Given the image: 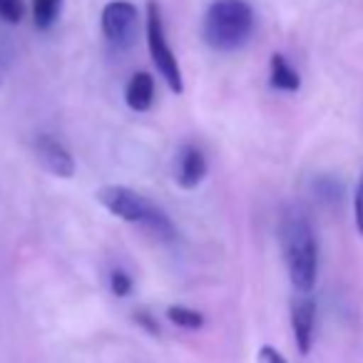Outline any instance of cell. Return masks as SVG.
I'll use <instances>...</instances> for the list:
<instances>
[{
  "instance_id": "ac0fdd59",
  "label": "cell",
  "mask_w": 363,
  "mask_h": 363,
  "mask_svg": "<svg viewBox=\"0 0 363 363\" xmlns=\"http://www.w3.org/2000/svg\"><path fill=\"white\" fill-rule=\"evenodd\" d=\"M8 62H11V48L0 40V82H3V72H6Z\"/></svg>"
},
{
  "instance_id": "277c9868",
  "label": "cell",
  "mask_w": 363,
  "mask_h": 363,
  "mask_svg": "<svg viewBox=\"0 0 363 363\" xmlns=\"http://www.w3.org/2000/svg\"><path fill=\"white\" fill-rule=\"evenodd\" d=\"M145 33H147V50H150V57H152V62H155L160 77L167 82V87H169L174 95H182V92H184V77H182L177 52L172 50L169 38H167L164 18H162V8L157 0L147 3Z\"/></svg>"
},
{
  "instance_id": "3957f363",
  "label": "cell",
  "mask_w": 363,
  "mask_h": 363,
  "mask_svg": "<svg viewBox=\"0 0 363 363\" xmlns=\"http://www.w3.org/2000/svg\"><path fill=\"white\" fill-rule=\"evenodd\" d=\"M257 16L247 0H214L202 21V38L212 50H242L254 35Z\"/></svg>"
},
{
  "instance_id": "52a82bcc",
  "label": "cell",
  "mask_w": 363,
  "mask_h": 363,
  "mask_svg": "<svg viewBox=\"0 0 363 363\" xmlns=\"http://www.w3.org/2000/svg\"><path fill=\"white\" fill-rule=\"evenodd\" d=\"M33 150H35V160L40 162V167L48 174L57 177V179H70L75 177V157L70 155L65 145L60 140H55L52 135H38L33 142Z\"/></svg>"
},
{
  "instance_id": "30bf717a",
  "label": "cell",
  "mask_w": 363,
  "mask_h": 363,
  "mask_svg": "<svg viewBox=\"0 0 363 363\" xmlns=\"http://www.w3.org/2000/svg\"><path fill=\"white\" fill-rule=\"evenodd\" d=\"M269 85H272V90L279 92L301 90V75H298V70L281 52H274L272 60H269Z\"/></svg>"
},
{
  "instance_id": "4fadbf2b",
  "label": "cell",
  "mask_w": 363,
  "mask_h": 363,
  "mask_svg": "<svg viewBox=\"0 0 363 363\" xmlns=\"http://www.w3.org/2000/svg\"><path fill=\"white\" fill-rule=\"evenodd\" d=\"M132 289H135V279L130 277V272H125V269L115 267L110 272V291L115 294L117 298H125L132 294Z\"/></svg>"
},
{
  "instance_id": "9a60e30c",
  "label": "cell",
  "mask_w": 363,
  "mask_h": 363,
  "mask_svg": "<svg viewBox=\"0 0 363 363\" xmlns=\"http://www.w3.org/2000/svg\"><path fill=\"white\" fill-rule=\"evenodd\" d=\"M135 321L140 323L145 331H150L152 336H160V323H157V318L152 316L150 311H145V308H140V311L135 313Z\"/></svg>"
},
{
  "instance_id": "5b68a950",
  "label": "cell",
  "mask_w": 363,
  "mask_h": 363,
  "mask_svg": "<svg viewBox=\"0 0 363 363\" xmlns=\"http://www.w3.org/2000/svg\"><path fill=\"white\" fill-rule=\"evenodd\" d=\"M100 30L115 50L135 45L140 30V11L130 0H110L100 13Z\"/></svg>"
},
{
  "instance_id": "7a4b0ae2",
  "label": "cell",
  "mask_w": 363,
  "mask_h": 363,
  "mask_svg": "<svg viewBox=\"0 0 363 363\" xmlns=\"http://www.w3.org/2000/svg\"><path fill=\"white\" fill-rule=\"evenodd\" d=\"M95 199L112 214V217L122 219L127 224H137L145 232H150L160 242H174L177 229L172 224L169 214L155 202L145 197V194L135 192V189L125 187V184H107L95 192Z\"/></svg>"
},
{
  "instance_id": "5bb4252c",
  "label": "cell",
  "mask_w": 363,
  "mask_h": 363,
  "mask_svg": "<svg viewBox=\"0 0 363 363\" xmlns=\"http://www.w3.org/2000/svg\"><path fill=\"white\" fill-rule=\"evenodd\" d=\"M26 16V0H0V21L18 26Z\"/></svg>"
},
{
  "instance_id": "6da1fadb",
  "label": "cell",
  "mask_w": 363,
  "mask_h": 363,
  "mask_svg": "<svg viewBox=\"0 0 363 363\" xmlns=\"http://www.w3.org/2000/svg\"><path fill=\"white\" fill-rule=\"evenodd\" d=\"M289 281L298 294H311L318 279V242L311 222L301 212H289L279 227Z\"/></svg>"
},
{
  "instance_id": "8fae6325",
  "label": "cell",
  "mask_w": 363,
  "mask_h": 363,
  "mask_svg": "<svg viewBox=\"0 0 363 363\" xmlns=\"http://www.w3.org/2000/svg\"><path fill=\"white\" fill-rule=\"evenodd\" d=\"M62 3L65 0H33V26H35V30L48 33L60 21Z\"/></svg>"
},
{
  "instance_id": "7c38bea8",
  "label": "cell",
  "mask_w": 363,
  "mask_h": 363,
  "mask_svg": "<svg viewBox=\"0 0 363 363\" xmlns=\"http://www.w3.org/2000/svg\"><path fill=\"white\" fill-rule=\"evenodd\" d=\"M167 321L179 328H187V331H199V328H204L207 318H204L202 311H194L189 306H169L167 308Z\"/></svg>"
},
{
  "instance_id": "ba28073f",
  "label": "cell",
  "mask_w": 363,
  "mask_h": 363,
  "mask_svg": "<svg viewBox=\"0 0 363 363\" xmlns=\"http://www.w3.org/2000/svg\"><path fill=\"white\" fill-rule=\"evenodd\" d=\"M291 331L301 356H308L316 333V301L311 294H298L291 301Z\"/></svg>"
},
{
  "instance_id": "e0dca14e",
  "label": "cell",
  "mask_w": 363,
  "mask_h": 363,
  "mask_svg": "<svg viewBox=\"0 0 363 363\" xmlns=\"http://www.w3.org/2000/svg\"><path fill=\"white\" fill-rule=\"evenodd\" d=\"M257 358H259V363H289L274 346H262V348H259Z\"/></svg>"
},
{
  "instance_id": "9c48e42d",
  "label": "cell",
  "mask_w": 363,
  "mask_h": 363,
  "mask_svg": "<svg viewBox=\"0 0 363 363\" xmlns=\"http://www.w3.org/2000/svg\"><path fill=\"white\" fill-rule=\"evenodd\" d=\"M155 77L150 72H135L125 85V102L132 112H150L155 105Z\"/></svg>"
},
{
  "instance_id": "2e32d148",
  "label": "cell",
  "mask_w": 363,
  "mask_h": 363,
  "mask_svg": "<svg viewBox=\"0 0 363 363\" xmlns=\"http://www.w3.org/2000/svg\"><path fill=\"white\" fill-rule=\"evenodd\" d=\"M353 217H356L358 232L363 234V174H361V182H358V187H356V197H353Z\"/></svg>"
},
{
  "instance_id": "8992f818",
  "label": "cell",
  "mask_w": 363,
  "mask_h": 363,
  "mask_svg": "<svg viewBox=\"0 0 363 363\" xmlns=\"http://www.w3.org/2000/svg\"><path fill=\"white\" fill-rule=\"evenodd\" d=\"M209 162L204 157L202 147H197L194 142H184L174 155V182L177 187L184 192H192L207 179Z\"/></svg>"
}]
</instances>
